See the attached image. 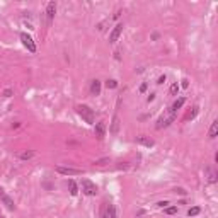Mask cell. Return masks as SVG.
<instances>
[{"mask_svg":"<svg viewBox=\"0 0 218 218\" xmlns=\"http://www.w3.org/2000/svg\"><path fill=\"white\" fill-rule=\"evenodd\" d=\"M145 90H147V84H141L140 85V92H145Z\"/></svg>","mask_w":218,"mask_h":218,"instance_id":"obj_28","label":"cell"},{"mask_svg":"<svg viewBox=\"0 0 218 218\" xmlns=\"http://www.w3.org/2000/svg\"><path fill=\"white\" fill-rule=\"evenodd\" d=\"M216 133H218V121H213V123H211V128H209L208 137L209 138H215V137H216Z\"/></svg>","mask_w":218,"mask_h":218,"instance_id":"obj_15","label":"cell"},{"mask_svg":"<svg viewBox=\"0 0 218 218\" xmlns=\"http://www.w3.org/2000/svg\"><path fill=\"white\" fill-rule=\"evenodd\" d=\"M55 12H56V4L55 2H50L46 7V16H48V26L53 22V17H55Z\"/></svg>","mask_w":218,"mask_h":218,"instance_id":"obj_7","label":"cell"},{"mask_svg":"<svg viewBox=\"0 0 218 218\" xmlns=\"http://www.w3.org/2000/svg\"><path fill=\"white\" fill-rule=\"evenodd\" d=\"M199 211H201V208H199V206H192V208L188 211V215H189V216H196V215L199 213Z\"/></svg>","mask_w":218,"mask_h":218,"instance_id":"obj_19","label":"cell"},{"mask_svg":"<svg viewBox=\"0 0 218 218\" xmlns=\"http://www.w3.org/2000/svg\"><path fill=\"white\" fill-rule=\"evenodd\" d=\"M77 112L80 114L82 119H85V123L89 124H94L95 121V116H94V111L90 109L89 106H84V104H80V106H77Z\"/></svg>","mask_w":218,"mask_h":218,"instance_id":"obj_1","label":"cell"},{"mask_svg":"<svg viewBox=\"0 0 218 218\" xmlns=\"http://www.w3.org/2000/svg\"><path fill=\"white\" fill-rule=\"evenodd\" d=\"M4 95H5V97H10V95H12V90H10V89H7V90L4 92Z\"/></svg>","mask_w":218,"mask_h":218,"instance_id":"obj_27","label":"cell"},{"mask_svg":"<svg viewBox=\"0 0 218 218\" xmlns=\"http://www.w3.org/2000/svg\"><path fill=\"white\" fill-rule=\"evenodd\" d=\"M58 174H63V175H78L82 174L84 171H80V169H73V167H63V165H58L55 169Z\"/></svg>","mask_w":218,"mask_h":218,"instance_id":"obj_5","label":"cell"},{"mask_svg":"<svg viewBox=\"0 0 218 218\" xmlns=\"http://www.w3.org/2000/svg\"><path fill=\"white\" fill-rule=\"evenodd\" d=\"M82 191H84V194H87V196H95V194H97V186H95L92 181L84 179L82 181Z\"/></svg>","mask_w":218,"mask_h":218,"instance_id":"obj_3","label":"cell"},{"mask_svg":"<svg viewBox=\"0 0 218 218\" xmlns=\"http://www.w3.org/2000/svg\"><path fill=\"white\" fill-rule=\"evenodd\" d=\"M181 85H182V87H188V85H189V82L186 80V78H184V80H182V84H181Z\"/></svg>","mask_w":218,"mask_h":218,"instance_id":"obj_30","label":"cell"},{"mask_svg":"<svg viewBox=\"0 0 218 218\" xmlns=\"http://www.w3.org/2000/svg\"><path fill=\"white\" fill-rule=\"evenodd\" d=\"M154 99H155V94H150V95H148V99H147V101H148V102H152V101H154Z\"/></svg>","mask_w":218,"mask_h":218,"instance_id":"obj_29","label":"cell"},{"mask_svg":"<svg viewBox=\"0 0 218 218\" xmlns=\"http://www.w3.org/2000/svg\"><path fill=\"white\" fill-rule=\"evenodd\" d=\"M97 165H104V164H109V158H101V160H95Z\"/></svg>","mask_w":218,"mask_h":218,"instance_id":"obj_23","label":"cell"},{"mask_svg":"<svg viewBox=\"0 0 218 218\" xmlns=\"http://www.w3.org/2000/svg\"><path fill=\"white\" fill-rule=\"evenodd\" d=\"M196 114H198V107H192V112L188 116V119H192V118H194Z\"/></svg>","mask_w":218,"mask_h":218,"instance_id":"obj_24","label":"cell"},{"mask_svg":"<svg viewBox=\"0 0 218 218\" xmlns=\"http://www.w3.org/2000/svg\"><path fill=\"white\" fill-rule=\"evenodd\" d=\"M106 87H107V89H116V87H118V82L111 78V80H107V82H106Z\"/></svg>","mask_w":218,"mask_h":218,"instance_id":"obj_20","label":"cell"},{"mask_svg":"<svg viewBox=\"0 0 218 218\" xmlns=\"http://www.w3.org/2000/svg\"><path fill=\"white\" fill-rule=\"evenodd\" d=\"M0 198H2L4 205L7 206L9 209H14V208H16V205H14V199H12V198H9L7 194H5V192H0Z\"/></svg>","mask_w":218,"mask_h":218,"instance_id":"obj_10","label":"cell"},{"mask_svg":"<svg viewBox=\"0 0 218 218\" xmlns=\"http://www.w3.org/2000/svg\"><path fill=\"white\" fill-rule=\"evenodd\" d=\"M121 33H123V24H118V26L111 31V34H109V43H116V41L119 39Z\"/></svg>","mask_w":218,"mask_h":218,"instance_id":"obj_6","label":"cell"},{"mask_svg":"<svg viewBox=\"0 0 218 218\" xmlns=\"http://www.w3.org/2000/svg\"><path fill=\"white\" fill-rule=\"evenodd\" d=\"M179 92V84H172L171 85V95H177Z\"/></svg>","mask_w":218,"mask_h":218,"instance_id":"obj_21","label":"cell"},{"mask_svg":"<svg viewBox=\"0 0 218 218\" xmlns=\"http://www.w3.org/2000/svg\"><path fill=\"white\" fill-rule=\"evenodd\" d=\"M137 141L138 143H141V145H145V147H154V140H150V138H147V137H138L137 138Z\"/></svg>","mask_w":218,"mask_h":218,"instance_id":"obj_14","label":"cell"},{"mask_svg":"<svg viewBox=\"0 0 218 218\" xmlns=\"http://www.w3.org/2000/svg\"><path fill=\"white\" fill-rule=\"evenodd\" d=\"M165 213H167V215H174V213H177V208H174V206H171V208H165Z\"/></svg>","mask_w":218,"mask_h":218,"instance_id":"obj_22","label":"cell"},{"mask_svg":"<svg viewBox=\"0 0 218 218\" xmlns=\"http://www.w3.org/2000/svg\"><path fill=\"white\" fill-rule=\"evenodd\" d=\"M174 119H175V112H172L171 109H169V111H167L164 116H160V118H158V121H157V128H158V130L167 128V126H169V124H171Z\"/></svg>","mask_w":218,"mask_h":218,"instance_id":"obj_2","label":"cell"},{"mask_svg":"<svg viewBox=\"0 0 218 218\" xmlns=\"http://www.w3.org/2000/svg\"><path fill=\"white\" fill-rule=\"evenodd\" d=\"M167 205H169V201H160V203H157L158 208H167Z\"/></svg>","mask_w":218,"mask_h":218,"instance_id":"obj_25","label":"cell"},{"mask_svg":"<svg viewBox=\"0 0 218 218\" xmlns=\"http://www.w3.org/2000/svg\"><path fill=\"white\" fill-rule=\"evenodd\" d=\"M90 92H92V95H99L101 94V80H92V84H90Z\"/></svg>","mask_w":218,"mask_h":218,"instance_id":"obj_11","label":"cell"},{"mask_svg":"<svg viewBox=\"0 0 218 218\" xmlns=\"http://www.w3.org/2000/svg\"><path fill=\"white\" fill-rule=\"evenodd\" d=\"M101 218H116V208H114V205H107L106 208L102 209Z\"/></svg>","mask_w":218,"mask_h":218,"instance_id":"obj_8","label":"cell"},{"mask_svg":"<svg viewBox=\"0 0 218 218\" xmlns=\"http://www.w3.org/2000/svg\"><path fill=\"white\" fill-rule=\"evenodd\" d=\"M68 186H70V194H72V196H77V192H78L77 184L73 182V181H68Z\"/></svg>","mask_w":218,"mask_h":218,"instance_id":"obj_18","label":"cell"},{"mask_svg":"<svg viewBox=\"0 0 218 218\" xmlns=\"http://www.w3.org/2000/svg\"><path fill=\"white\" fill-rule=\"evenodd\" d=\"M34 157V152L33 150H27V152H21L19 154V158H22V160H29V158Z\"/></svg>","mask_w":218,"mask_h":218,"instance_id":"obj_17","label":"cell"},{"mask_svg":"<svg viewBox=\"0 0 218 218\" xmlns=\"http://www.w3.org/2000/svg\"><path fill=\"white\" fill-rule=\"evenodd\" d=\"M95 137H97L99 140H102V138L106 137V124H104L102 121L95 124Z\"/></svg>","mask_w":218,"mask_h":218,"instance_id":"obj_9","label":"cell"},{"mask_svg":"<svg viewBox=\"0 0 218 218\" xmlns=\"http://www.w3.org/2000/svg\"><path fill=\"white\" fill-rule=\"evenodd\" d=\"M175 192H179V194H186V191H184V189H181V188L175 189Z\"/></svg>","mask_w":218,"mask_h":218,"instance_id":"obj_31","label":"cell"},{"mask_svg":"<svg viewBox=\"0 0 218 218\" xmlns=\"http://www.w3.org/2000/svg\"><path fill=\"white\" fill-rule=\"evenodd\" d=\"M184 102H186V99H184V97L175 99V101H174V104L171 106V111H172V112H177V109H181V107L184 106Z\"/></svg>","mask_w":218,"mask_h":218,"instance_id":"obj_12","label":"cell"},{"mask_svg":"<svg viewBox=\"0 0 218 218\" xmlns=\"http://www.w3.org/2000/svg\"><path fill=\"white\" fill-rule=\"evenodd\" d=\"M205 172H206V177H208V182H216V172H215L213 169L206 167Z\"/></svg>","mask_w":218,"mask_h":218,"instance_id":"obj_13","label":"cell"},{"mask_svg":"<svg viewBox=\"0 0 218 218\" xmlns=\"http://www.w3.org/2000/svg\"><path fill=\"white\" fill-rule=\"evenodd\" d=\"M165 80H167V78H165V75H162V77H158L157 84H158V85H162V84H164V82H165Z\"/></svg>","mask_w":218,"mask_h":218,"instance_id":"obj_26","label":"cell"},{"mask_svg":"<svg viewBox=\"0 0 218 218\" xmlns=\"http://www.w3.org/2000/svg\"><path fill=\"white\" fill-rule=\"evenodd\" d=\"M21 41L31 53H36V43L33 41V38H31L27 33H21Z\"/></svg>","mask_w":218,"mask_h":218,"instance_id":"obj_4","label":"cell"},{"mask_svg":"<svg viewBox=\"0 0 218 218\" xmlns=\"http://www.w3.org/2000/svg\"><path fill=\"white\" fill-rule=\"evenodd\" d=\"M118 130H119V118L114 116V118H112V124H111V130H109V131H111V133H118Z\"/></svg>","mask_w":218,"mask_h":218,"instance_id":"obj_16","label":"cell"}]
</instances>
